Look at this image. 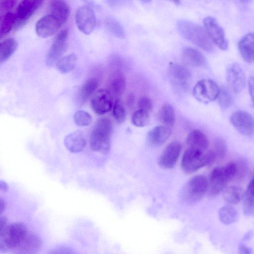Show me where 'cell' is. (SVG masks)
Returning a JSON list of instances; mask_svg holds the SVG:
<instances>
[{"instance_id": "6da1fadb", "label": "cell", "mask_w": 254, "mask_h": 254, "mask_svg": "<svg viewBox=\"0 0 254 254\" xmlns=\"http://www.w3.org/2000/svg\"><path fill=\"white\" fill-rule=\"evenodd\" d=\"M177 25L180 33L185 39L205 51L211 52L213 50V43L204 28L188 20H180Z\"/></svg>"}, {"instance_id": "7a4b0ae2", "label": "cell", "mask_w": 254, "mask_h": 254, "mask_svg": "<svg viewBox=\"0 0 254 254\" xmlns=\"http://www.w3.org/2000/svg\"><path fill=\"white\" fill-rule=\"evenodd\" d=\"M113 131V125L108 118L98 119L90 137L91 149L102 154L108 153L110 148V138Z\"/></svg>"}, {"instance_id": "3957f363", "label": "cell", "mask_w": 254, "mask_h": 254, "mask_svg": "<svg viewBox=\"0 0 254 254\" xmlns=\"http://www.w3.org/2000/svg\"><path fill=\"white\" fill-rule=\"evenodd\" d=\"M216 159L213 150L201 151L189 148L183 154L181 167L185 173L191 174L205 166L212 164Z\"/></svg>"}, {"instance_id": "277c9868", "label": "cell", "mask_w": 254, "mask_h": 254, "mask_svg": "<svg viewBox=\"0 0 254 254\" xmlns=\"http://www.w3.org/2000/svg\"><path fill=\"white\" fill-rule=\"evenodd\" d=\"M236 163L231 162L225 166L216 167L211 172L209 183V194L210 196L217 195L225 189L227 184L236 178Z\"/></svg>"}, {"instance_id": "5b68a950", "label": "cell", "mask_w": 254, "mask_h": 254, "mask_svg": "<svg viewBox=\"0 0 254 254\" xmlns=\"http://www.w3.org/2000/svg\"><path fill=\"white\" fill-rule=\"evenodd\" d=\"M27 233L25 225L21 222L8 224L0 229V254L14 250Z\"/></svg>"}, {"instance_id": "8992f818", "label": "cell", "mask_w": 254, "mask_h": 254, "mask_svg": "<svg viewBox=\"0 0 254 254\" xmlns=\"http://www.w3.org/2000/svg\"><path fill=\"white\" fill-rule=\"evenodd\" d=\"M209 186L207 178L201 175L194 176L185 184L182 194L184 200L194 203L200 200L206 192Z\"/></svg>"}, {"instance_id": "52a82bcc", "label": "cell", "mask_w": 254, "mask_h": 254, "mask_svg": "<svg viewBox=\"0 0 254 254\" xmlns=\"http://www.w3.org/2000/svg\"><path fill=\"white\" fill-rule=\"evenodd\" d=\"M220 89L213 80L209 79L198 81L193 89V95L200 102L207 103L218 97Z\"/></svg>"}, {"instance_id": "ba28073f", "label": "cell", "mask_w": 254, "mask_h": 254, "mask_svg": "<svg viewBox=\"0 0 254 254\" xmlns=\"http://www.w3.org/2000/svg\"><path fill=\"white\" fill-rule=\"evenodd\" d=\"M203 23L204 28L212 42L221 50H226L228 43L223 29L217 20L211 16H207L204 18Z\"/></svg>"}, {"instance_id": "9c48e42d", "label": "cell", "mask_w": 254, "mask_h": 254, "mask_svg": "<svg viewBox=\"0 0 254 254\" xmlns=\"http://www.w3.org/2000/svg\"><path fill=\"white\" fill-rule=\"evenodd\" d=\"M42 0L20 1L16 6L14 12L16 22L14 29H16L23 26L42 4Z\"/></svg>"}, {"instance_id": "30bf717a", "label": "cell", "mask_w": 254, "mask_h": 254, "mask_svg": "<svg viewBox=\"0 0 254 254\" xmlns=\"http://www.w3.org/2000/svg\"><path fill=\"white\" fill-rule=\"evenodd\" d=\"M230 122L242 135L249 136L254 133V118L247 112L239 110L233 113L230 117Z\"/></svg>"}, {"instance_id": "8fae6325", "label": "cell", "mask_w": 254, "mask_h": 254, "mask_svg": "<svg viewBox=\"0 0 254 254\" xmlns=\"http://www.w3.org/2000/svg\"><path fill=\"white\" fill-rule=\"evenodd\" d=\"M68 32L66 29L61 31L55 37L46 58L48 66H53L57 63L66 46Z\"/></svg>"}, {"instance_id": "7c38bea8", "label": "cell", "mask_w": 254, "mask_h": 254, "mask_svg": "<svg viewBox=\"0 0 254 254\" xmlns=\"http://www.w3.org/2000/svg\"><path fill=\"white\" fill-rule=\"evenodd\" d=\"M75 22L78 28L86 35L90 34L96 25L94 11L87 5H82L76 11Z\"/></svg>"}, {"instance_id": "4fadbf2b", "label": "cell", "mask_w": 254, "mask_h": 254, "mask_svg": "<svg viewBox=\"0 0 254 254\" xmlns=\"http://www.w3.org/2000/svg\"><path fill=\"white\" fill-rule=\"evenodd\" d=\"M227 82L235 93L242 91L246 85V76L241 66L237 63L230 64L226 74Z\"/></svg>"}, {"instance_id": "5bb4252c", "label": "cell", "mask_w": 254, "mask_h": 254, "mask_svg": "<svg viewBox=\"0 0 254 254\" xmlns=\"http://www.w3.org/2000/svg\"><path fill=\"white\" fill-rule=\"evenodd\" d=\"M90 105L96 114L104 115L109 112L112 107V96L107 89L99 90L92 96Z\"/></svg>"}, {"instance_id": "9a60e30c", "label": "cell", "mask_w": 254, "mask_h": 254, "mask_svg": "<svg viewBox=\"0 0 254 254\" xmlns=\"http://www.w3.org/2000/svg\"><path fill=\"white\" fill-rule=\"evenodd\" d=\"M62 25V23L57 18L48 14L37 21L35 30L39 37L45 38L55 34Z\"/></svg>"}, {"instance_id": "2e32d148", "label": "cell", "mask_w": 254, "mask_h": 254, "mask_svg": "<svg viewBox=\"0 0 254 254\" xmlns=\"http://www.w3.org/2000/svg\"><path fill=\"white\" fill-rule=\"evenodd\" d=\"M167 73L171 82L179 87L186 86L191 77L190 70L184 65L178 63H170Z\"/></svg>"}, {"instance_id": "e0dca14e", "label": "cell", "mask_w": 254, "mask_h": 254, "mask_svg": "<svg viewBox=\"0 0 254 254\" xmlns=\"http://www.w3.org/2000/svg\"><path fill=\"white\" fill-rule=\"evenodd\" d=\"M182 145L178 141H173L168 144L159 159V165L164 169L174 167L180 156Z\"/></svg>"}, {"instance_id": "ac0fdd59", "label": "cell", "mask_w": 254, "mask_h": 254, "mask_svg": "<svg viewBox=\"0 0 254 254\" xmlns=\"http://www.w3.org/2000/svg\"><path fill=\"white\" fill-rule=\"evenodd\" d=\"M42 242L39 236L27 233L14 250V254H37L42 247Z\"/></svg>"}, {"instance_id": "d6986e66", "label": "cell", "mask_w": 254, "mask_h": 254, "mask_svg": "<svg viewBox=\"0 0 254 254\" xmlns=\"http://www.w3.org/2000/svg\"><path fill=\"white\" fill-rule=\"evenodd\" d=\"M171 134L170 127L164 125L158 126L152 128L147 135L149 143L154 146L163 145Z\"/></svg>"}, {"instance_id": "ffe728a7", "label": "cell", "mask_w": 254, "mask_h": 254, "mask_svg": "<svg viewBox=\"0 0 254 254\" xmlns=\"http://www.w3.org/2000/svg\"><path fill=\"white\" fill-rule=\"evenodd\" d=\"M64 144L70 152L78 153L84 149L86 140L84 133L81 131H75L67 135L64 138Z\"/></svg>"}, {"instance_id": "44dd1931", "label": "cell", "mask_w": 254, "mask_h": 254, "mask_svg": "<svg viewBox=\"0 0 254 254\" xmlns=\"http://www.w3.org/2000/svg\"><path fill=\"white\" fill-rule=\"evenodd\" d=\"M126 87V81L123 72L119 69L113 71L109 82V90L112 96L119 97L122 95Z\"/></svg>"}, {"instance_id": "7402d4cb", "label": "cell", "mask_w": 254, "mask_h": 254, "mask_svg": "<svg viewBox=\"0 0 254 254\" xmlns=\"http://www.w3.org/2000/svg\"><path fill=\"white\" fill-rule=\"evenodd\" d=\"M240 53L243 59L248 63L254 61V33L245 35L238 44Z\"/></svg>"}, {"instance_id": "603a6c76", "label": "cell", "mask_w": 254, "mask_h": 254, "mask_svg": "<svg viewBox=\"0 0 254 254\" xmlns=\"http://www.w3.org/2000/svg\"><path fill=\"white\" fill-rule=\"evenodd\" d=\"M49 14L57 18L62 23H64L69 17L70 8L68 4L63 0H51L49 4Z\"/></svg>"}, {"instance_id": "cb8c5ba5", "label": "cell", "mask_w": 254, "mask_h": 254, "mask_svg": "<svg viewBox=\"0 0 254 254\" xmlns=\"http://www.w3.org/2000/svg\"><path fill=\"white\" fill-rule=\"evenodd\" d=\"M187 143L189 148L201 151H205L209 146L206 136L198 129H194L188 134Z\"/></svg>"}, {"instance_id": "d4e9b609", "label": "cell", "mask_w": 254, "mask_h": 254, "mask_svg": "<svg viewBox=\"0 0 254 254\" xmlns=\"http://www.w3.org/2000/svg\"><path fill=\"white\" fill-rule=\"evenodd\" d=\"M182 58L185 63L193 66H201L205 63L203 55L197 50L191 47L183 49Z\"/></svg>"}, {"instance_id": "484cf974", "label": "cell", "mask_w": 254, "mask_h": 254, "mask_svg": "<svg viewBox=\"0 0 254 254\" xmlns=\"http://www.w3.org/2000/svg\"><path fill=\"white\" fill-rule=\"evenodd\" d=\"M12 8H0V36L2 37L14 28L16 16Z\"/></svg>"}, {"instance_id": "4316f807", "label": "cell", "mask_w": 254, "mask_h": 254, "mask_svg": "<svg viewBox=\"0 0 254 254\" xmlns=\"http://www.w3.org/2000/svg\"><path fill=\"white\" fill-rule=\"evenodd\" d=\"M242 199L244 214L251 215L254 212V177L249 182Z\"/></svg>"}, {"instance_id": "83f0119b", "label": "cell", "mask_w": 254, "mask_h": 254, "mask_svg": "<svg viewBox=\"0 0 254 254\" xmlns=\"http://www.w3.org/2000/svg\"><path fill=\"white\" fill-rule=\"evenodd\" d=\"M98 86V80L95 78L87 79L81 86L77 94V98L80 104L84 103L95 92Z\"/></svg>"}, {"instance_id": "f1b7e54d", "label": "cell", "mask_w": 254, "mask_h": 254, "mask_svg": "<svg viewBox=\"0 0 254 254\" xmlns=\"http://www.w3.org/2000/svg\"><path fill=\"white\" fill-rule=\"evenodd\" d=\"M243 194L241 188L232 185L225 188L223 197L225 201L228 204H236L241 200Z\"/></svg>"}, {"instance_id": "f546056e", "label": "cell", "mask_w": 254, "mask_h": 254, "mask_svg": "<svg viewBox=\"0 0 254 254\" xmlns=\"http://www.w3.org/2000/svg\"><path fill=\"white\" fill-rule=\"evenodd\" d=\"M17 43L15 39L8 38L0 44V63H2L8 59L16 50Z\"/></svg>"}, {"instance_id": "4dcf8cb0", "label": "cell", "mask_w": 254, "mask_h": 254, "mask_svg": "<svg viewBox=\"0 0 254 254\" xmlns=\"http://www.w3.org/2000/svg\"><path fill=\"white\" fill-rule=\"evenodd\" d=\"M218 217L221 223L228 225L237 221L238 214L235 208L227 205L222 206L219 209Z\"/></svg>"}, {"instance_id": "1f68e13d", "label": "cell", "mask_w": 254, "mask_h": 254, "mask_svg": "<svg viewBox=\"0 0 254 254\" xmlns=\"http://www.w3.org/2000/svg\"><path fill=\"white\" fill-rule=\"evenodd\" d=\"M159 120L164 126H173L176 121V114L173 107L170 104H165L161 107L159 113Z\"/></svg>"}, {"instance_id": "d6a6232c", "label": "cell", "mask_w": 254, "mask_h": 254, "mask_svg": "<svg viewBox=\"0 0 254 254\" xmlns=\"http://www.w3.org/2000/svg\"><path fill=\"white\" fill-rule=\"evenodd\" d=\"M76 63V56L70 54L61 58L57 63V67L61 72L67 73L74 69Z\"/></svg>"}, {"instance_id": "836d02e7", "label": "cell", "mask_w": 254, "mask_h": 254, "mask_svg": "<svg viewBox=\"0 0 254 254\" xmlns=\"http://www.w3.org/2000/svg\"><path fill=\"white\" fill-rule=\"evenodd\" d=\"M131 122L135 127H144L149 123V113L138 109L133 113L131 118Z\"/></svg>"}, {"instance_id": "e575fe53", "label": "cell", "mask_w": 254, "mask_h": 254, "mask_svg": "<svg viewBox=\"0 0 254 254\" xmlns=\"http://www.w3.org/2000/svg\"><path fill=\"white\" fill-rule=\"evenodd\" d=\"M218 104L222 109L229 108L233 103V98L229 90L225 87L220 89L217 98Z\"/></svg>"}, {"instance_id": "d590c367", "label": "cell", "mask_w": 254, "mask_h": 254, "mask_svg": "<svg viewBox=\"0 0 254 254\" xmlns=\"http://www.w3.org/2000/svg\"><path fill=\"white\" fill-rule=\"evenodd\" d=\"M113 114L115 120L119 123H123L126 120V110L122 102L119 99H117L115 102Z\"/></svg>"}, {"instance_id": "8d00e7d4", "label": "cell", "mask_w": 254, "mask_h": 254, "mask_svg": "<svg viewBox=\"0 0 254 254\" xmlns=\"http://www.w3.org/2000/svg\"><path fill=\"white\" fill-rule=\"evenodd\" d=\"M75 123L79 126H89L92 122L91 116L84 110L76 111L73 116Z\"/></svg>"}, {"instance_id": "74e56055", "label": "cell", "mask_w": 254, "mask_h": 254, "mask_svg": "<svg viewBox=\"0 0 254 254\" xmlns=\"http://www.w3.org/2000/svg\"><path fill=\"white\" fill-rule=\"evenodd\" d=\"M108 28L117 37L123 38L125 36V31L122 25L114 18H109L106 22Z\"/></svg>"}, {"instance_id": "f35d334b", "label": "cell", "mask_w": 254, "mask_h": 254, "mask_svg": "<svg viewBox=\"0 0 254 254\" xmlns=\"http://www.w3.org/2000/svg\"><path fill=\"white\" fill-rule=\"evenodd\" d=\"M214 152L216 159H223L227 153V145L225 141L220 137L217 138L214 142Z\"/></svg>"}, {"instance_id": "ab89813d", "label": "cell", "mask_w": 254, "mask_h": 254, "mask_svg": "<svg viewBox=\"0 0 254 254\" xmlns=\"http://www.w3.org/2000/svg\"><path fill=\"white\" fill-rule=\"evenodd\" d=\"M138 107L139 109L149 113L152 109L151 100L147 96L141 97L138 102Z\"/></svg>"}, {"instance_id": "60d3db41", "label": "cell", "mask_w": 254, "mask_h": 254, "mask_svg": "<svg viewBox=\"0 0 254 254\" xmlns=\"http://www.w3.org/2000/svg\"><path fill=\"white\" fill-rule=\"evenodd\" d=\"M47 254H76L75 252L69 247H59L50 251Z\"/></svg>"}, {"instance_id": "b9f144b4", "label": "cell", "mask_w": 254, "mask_h": 254, "mask_svg": "<svg viewBox=\"0 0 254 254\" xmlns=\"http://www.w3.org/2000/svg\"><path fill=\"white\" fill-rule=\"evenodd\" d=\"M237 165V174L236 178L238 180H241L243 178L247 172L246 164L242 161V160L236 163Z\"/></svg>"}, {"instance_id": "7bdbcfd3", "label": "cell", "mask_w": 254, "mask_h": 254, "mask_svg": "<svg viewBox=\"0 0 254 254\" xmlns=\"http://www.w3.org/2000/svg\"><path fill=\"white\" fill-rule=\"evenodd\" d=\"M239 254H253V250L243 243L240 244L238 247Z\"/></svg>"}, {"instance_id": "ee69618b", "label": "cell", "mask_w": 254, "mask_h": 254, "mask_svg": "<svg viewBox=\"0 0 254 254\" xmlns=\"http://www.w3.org/2000/svg\"><path fill=\"white\" fill-rule=\"evenodd\" d=\"M250 94L254 106V77L251 76L248 81Z\"/></svg>"}, {"instance_id": "f6af8a7d", "label": "cell", "mask_w": 254, "mask_h": 254, "mask_svg": "<svg viewBox=\"0 0 254 254\" xmlns=\"http://www.w3.org/2000/svg\"><path fill=\"white\" fill-rule=\"evenodd\" d=\"M135 102V97L134 94L132 93H129L127 95V99H126L127 105L128 107H131L134 105Z\"/></svg>"}, {"instance_id": "bcb514c9", "label": "cell", "mask_w": 254, "mask_h": 254, "mask_svg": "<svg viewBox=\"0 0 254 254\" xmlns=\"http://www.w3.org/2000/svg\"><path fill=\"white\" fill-rule=\"evenodd\" d=\"M254 235V232L253 231H250L246 233L243 238L242 241L246 242L251 239Z\"/></svg>"}, {"instance_id": "7dc6e473", "label": "cell", "mask_w": 254, "mask_h": 254, "mask_svg": "<svg viewBox=\"0 0 254 254\" xmlns=\"http://www.w3.org/2000/svg\"><path fill=\"white\" fill-rule=\"evenodd\" d=\"M8 189V186L7 184V183L1 180L0 181V190L2 192H5Z\"/></svg>"}, {"instance_id": "c3c4849f", "label": "cell", "mask_w": 254, "mask_h": 254, "mask_svg": "<svg viewBox=\"0 0 254 254\" xmlns=\"http://www.w3.org/2000/svg\"><path fill=\"white\" fill-rule=\"evenodd\" d=\"M6 207V203L4 200L0 198V214H1L4 212Z\"/></svg>"}]
</instances>
